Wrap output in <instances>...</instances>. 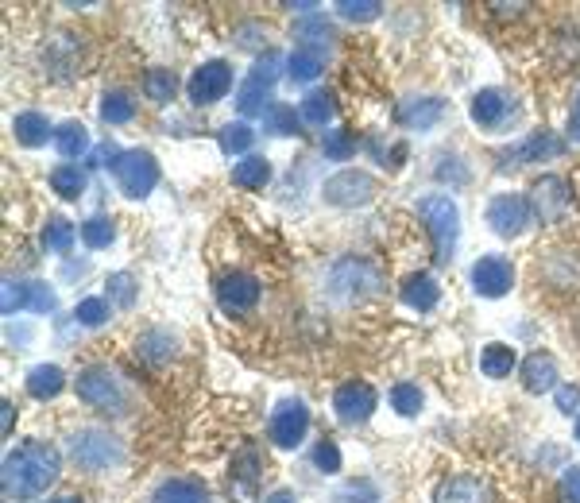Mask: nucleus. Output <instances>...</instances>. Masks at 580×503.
Segmentation results:
<instances>
[{"mask_svg": "<svg viewBox=\"0 0 580 503\" xmlns=\"http://www.w3.org/2000/svg\"><path fill=\"white\" fill-rule=\"evenodd\" d=\"M58 476H62V457H58L55 445L24 442L4 457L0 488H4L8 500H35L55 484Z\"/></svg>", "mask_w": 580, "mask_h": 503, "instance_id": "1", "label": "nucleus"}, {"mask_svg": "<svg viewBox=\"0 0 580 503\" xmlns=\"http://www.w3.org/2000/svg\"><path fill=\"white\" fill-rule=\"evenodd\" d=\"M329 295L345 306H356V302H368V298L383 295V271H379L372 260H360V256H345L329 267Z\"/></svg>", "mask_w": 580, "mask_h": 503, "instance_id": "2", "label": "nucleus"}, {"mask_svg": "<svg viewBox=\"0 0 580 503\" xmlns=\"http://www.w3.org/2000/svg\"><path fill=\"white\" fill-rule=\"evenodd\" d=\"M418 217L430 225L437 264H449L453 252H457V237H461V209H457V202L449 194H426V198H418Z\"/></svg>", "mask_w": 580, "mask_h": 503, "instance_id": "3", "label": "nucleus"}, {"mask_svg": "<svg viewBox=\"0 0 580 503\" xmlns=\"http://www.w3.org/2000/svg\"><path fill=\"white\" fill-rule=\"evenodd\" d=\"M70 461L86 473H109L124 461V445L116 434L101 430V426H86L70 434Z\"/></svg>", "mask_w": 580, "mask_h": 503, "instance_id": "4", "label": "nucleus"}, {"mask_svg": "<svg viewBox=\"0 0 580 503\" xmlns=\"http://www.w3.org/2000/svg\"><path fill=\"white\" fill-rule=\"evenodd\" d=\"M78 399L89 403V407H97V411H105V415H124L128 411V391L120 384V376L109 372L105 364H93L86 368L82 376H78Z\"/></svg>", "mask_w": 580, "mask_h": 503, "instance_id": "5", "label": "nucleus"}, {"mask_svg": "<svg viewBox=\"0 0 580 503\" xmlns=\"http://www.w3.org/2000/svg\"><path fill=\"white\" fill-rule=\"evenodd\" d=\"M113 178L124 198L140 202V198H147L159 186V159L144 148L120 151V159L113 163Z\"/></svg>", "mask_w": 580, "mask_h": 503, "instance_id": "6", "label": "nucleus"}, {"mask_svg": "<svg viewBox=\"0 0 580 503\" xmlns=\"http://www.w3.org/2000/svg\"><path fill=\"white\" fill-rule=\"evenodd\" d=\"M321 198H325L329 206H337V209L368 206V202L376 198V178L368 175V171H356V167H348V171H337L333 178H325V186H321Z\"/></svg>", "mask_w": 580, "mask_h": 503, "instance_id": "7", "label": "nucleus"}, {"mask_svg": "<svg viewBox=\"0 0 580 503\" xmlns=\"http://www.w3.org/2000/svg\"><path fill=\"white\" fill-rule=\"evenodd\" d=\"M534 221V209H530V198L522 194H495L488 202V225H492L499 237H522Z\"/></svg>", "mask_w": 580, "mask_h": 503, "instance_id": "8", "label": "nucleus"}, {"mask_svg": "<svg viewBox=\"0 0 580 503\" xmlns=\"http://www.w3.org/2000/svg\"><path fill=\"white\" fill-rule=\"evenodd\" d=\"M306 430H310V411H306L302 399H283L275 407V415H271V426H267L271 442L279 449H298L306 442Z\"/></svg>", "mask_w": 580, "mask_h": 503, "instance_id": "9", "label": "nucleus"}, {"mask_svg": "<svg viewBox=\"0 0 580 503\" xmlns=\"http://www.w3.org/2000/svg\"><path fill=\"white\" fill-rule=\"evenodd\" d=\"M229 89H232V66L225 59H209L190 74L186 93H190L194 105H217L221 97H229Z\"/></svg>", "mask_w": 580, "mask_h": 503, "instance_id": "10", "label": "nucleus"}, {"mask_svg": "<svg viewBox=\"0 0 580 503\" xmlns=\"http://www.w3.org/2000/svg\"><path fill=\"white\" fill-rule=\"evenodd\" d=\"M376 387L364 384V380H348V384L337 387V395H333V411L337 418L345 422V426H360V422H368V418L376 415Z\"/></svg>", "mask_w": 580, "mask_h": 503, "instance_id": "11", "label": "nucleus"}, {"mask_svg": "<svg viewBox=\"0 0 580 503\" xmlns=\"http://www.w3.org/2000/svg\"><path fill=\"white\" fill-rule=\"evenodd\" d=\"M530 209L542 225H553L569 213V182L557 175H542L530 186Z\"/></svg>", "mask_w": 580, "mask_h": 503, "instance_id": "12", "label": "nucleus"}, {"mask_svg": "<svg viewBox=\"0 0 580 503\" xmlns=\"http://www.w3.org/2000/svg\"><path fill=\"white\" fill-rule=\"evenodd\" d=\"M256 302H260V279H256V275H248V271H229V275H221V283H217V306H221L229 318L248 314Z\"/></svg>", "mask_w": 580, "mask_h": 503, "instance_id": "13", "label": "nucleus"}, {"mask_svg": "<svg viewBox=\"0 0 580 503\" xmlns=\"http://www.w3.org/2000/svg\"><path fill=\"white\" fill-rule=\"evenodd\" d=\"M472 291L480 298H503L511 287H515V267L511 260H503V256H480L476 264H472Z\"/></svg>", "mask_w": 580, "mask_h": 503, "instance_id": "14", "label": "nucleus"}, {"mask_svg": "<svg viewBox=\"0 0 580 503\" xmlns=\"http://www.w3.org/2000/svg\"><path fill=\"white\" fill-rule=\"evenodd\" d=\"M260 476H263V461L256 453V445H244L236 457H232L229 469V492L236 503H256L260 496Z\"/></svg>", "mask_w": 580, "mask_h": 503, "instance_id": "15", "label": "nucleus"}, {"mask_svg": "<svg viewBox=\"0 0 580 503\" xmlns=\"http://www.w3.org/2000/svg\"><path fill=\"white\" fill-rule=\"evenodd\" d=\"M557 155H565V140H557L553 132H534L526 144L499 155V171H519L522 163H550Z\"/></svg>", "mask_w": 580, "mask_h": 503, "instance_id": "16", "label": "nucleus"}, {"mask_svg": "<svg viewBox=\"0 0 580 503\" xmlns=\"http://www.w3.org/2000/svg\"><path fill=\"white\" fill-rule=\"evenodd\" d=\"M468 117H472V124H480V128H488V132H495V128H503L507 120L515 117V101L503 93V89H480V93H472V105H468Z\"/></svg>", "mask_w": 580, "mask_h": 503, "instance_id": "17", "label": "nucleus"}, {"mask_svg": "<svg viewBox=\"0 0 580 503\" xmlns=\"http://www.w3.org/2000/svg\"><path fill=\"white\" fill-rule=\"evenodd\" d=\"M434 503H492V488L480 476H449L437 484Z\"/></svg>", "mask_w": 580, "mask_h": 503, "instance_id": "18", "label": "nucleus"}, {"mask_svg": "<svg viewBox=\"0 0 580 503\" xmlns=\"http://www.w3.org/2000/svg\"><path fill=\"white\" fill-rule=\"evenodd\" d=\"M519 376H522V387L530 391V395H546V391H557V360L550 353H530L526 360L519 364Z\"/></svg>", "mask_w": 580, "mask_h": 503, "instance_id": "19", "label": "nucleus"}, {"mask_svg": "<svg viewBox=\"0 0 580 503\" xmlns=\"http://www.w3.org/2000/svg\"><path fill=\"white\" fill-rule=\"evenodd\" d=\"M410 310H418V314H430L437 302H441V287H437L434 275H426V271H418V275H406L403 279V291H399Z\"/></svg>", "mask_w": 580, "mask_h": 503, "instance_id": "20", "label": "nucleus"}, {"mask_svg": "<svg viewBox=\"0 0 580 503\" xmlns=\"http://www.w3.org/2000/svg\"><path fill=\"white\" fill-rule=\"evenodd\" d=\"M151 503H209V488L198 476H174V480L155 488Z\"/></svg>", "mask_w": 580, "mask_h": 503, "instance_id": "21", "label": "nucleus"}, {"mask_svg": "<svg viewBox=\"0 0 580 503\" xmlns=\"http://www.w3.org/2000/svg\"><path fill=\"white\" fill-rule=\"evenodd\" d=\"M12 136H16V144H24V148H43L47 140H55V128H51V120L43 117V113H20V117L12 120Z\"/></svg>", "mask_w": 580, "mask_h": 503, "instance_id": "22", "label": "nucleus"}, {"mask_svg": "<svg viewBox=\"0 0 580 503\" xmlns=\"http://www.w3.org/2000/svg\"><path fill=\"white\" fill-rule=\"evenodd\" d=\"M174 349H178V337H174L171 329H147V333H140V341H136V353L144 356L147 364H171L174 360Z\"/></svg>", "mask_w": 580, "mask_h": 503, "instance_id": "23", "label": "nucleus"}, {"mask_svg": "<svg viewBox=\"0 0 580 503\" xmlns=\"http://www.w3.org/2000/svg\"><path fill=\"white\" fill-rule=\"evenodd\" d=\"M24 384H28L31 399H43V403H47V399H58V395L66 391V372H62L58 364H35Z\"/></svg>", "mask_w": 580, "mask_h": 503, "instance_id": "24", "label": "nucleus"}, {"mask_svg": "<svg viewBox=\"0 0 580 503\" xmlns=\"http://www.w3.org/2000/svg\"><path fill=\"white\" fill-rule=\"evenodd\" d=\"M441 113H445L441 97H414V101H406L403 109H399V120H403L406 128L426 132V128H434L437 120H441Z\"/></svg>", "mask_w": 580, "mask_h": 503, "instance_id": "25", "label": "nucleus"}, {"mask_svg": "<svg viewBox=\"0 0 580 503\" xmlns=\"http://www.w3.org/2000/svg\"><path fill=\"white\" fill-rule=\"evenodd\" d=\"M519 368V356L511 345H503V341H492V345H484L480 349V372L484 376H492V380H503V376H511Z\"/></svg>", "mask_w": 580, "mask_h": 503, "instance_id": "26", "label": "nucleus"}, {"mask_svg": "<svg viewBox=\"0 0 580 503\" xmlns=\"http://www.w3.org/2000/svg\"><path fill=\"white\" fill-rule=\"evenodd\" d=\"M51 190H55L58 198H66V202H78L86 194V167H78V163L55 167L51 171Z\"/></svg>", "mask_w": 580, "mask_h": 503, "instance_id": "27", "label": "nucleus"}, {"mask_svg": "<svg viewBox=\"0 0 580 503\" xmlns=\"http://www.w3.org/2000/svg\"><path fill=\"white\" fill-rule=\"evenodd\" d=\"M321 66H325L321 51H310V47H294V51L287 55V78H290V82H298V86H306V82H314V78H318Z\"/></svg>", "mask_w": 580, "mask_h": 503, "instance_id": "28", "label": "nucleus"}, {"mask_svg": "<svg viewBox=\"0 0 580 503\" xmlns=\"http://www.w3.org/2000/svg\"><path fill=\"white\" fill-rule=\"evenodd\" d=\"M232 182L244 186V190H263L271 182V163L263 155H244L236 167H232Z\"/></svg>", "mask_w": 580, "mask_h": 503, "instance_id": "29", "label": "nucleus"}, {"mask_svg": "<svg viewBox=\"0 0 580 503\" xmlns=\"http://www.w3.org/2000/svg\"><path fill=\"white\" fill-rule=\"evenodd\" d=\"M302 120L306 124H318V128H325L329 120L337 117V97L329 93V89H314V93H306V101H302Z\"/></svg>", "mask_w": 580, "mask_h": 503, "instance_id": "30", "label": "nucleus"}, {"mask_svg": "<svg viewBox=\"0 0 580 503\" xmlns=\"http://www.w3.org/2000/svg\"><path fill=\"white\" fill-rule=\"evenodd\" d=\"M236 109L244 113V117H267L271 109H275V101H271V89L267 86H256L252 78L240 86V93H236Z\"/></svg>", "mask_w": 580, "mask_h": 503, "instance_id": "31", "label": "nucleus"}, {"mask_svg": "<svg viewBox=\"0 0 580 503\" xmlns=\"http://www.w3.org/2000/svg\"><path fill=\"white\" fill-rule=\"evenodd\" d=\"M55 148L62 151L66 159H78V155H86V151H89L86 124H78V120H66V124H58V128H55Z\"/></svg>", "mask_w": 580, "mask_h": 503, "instance_id": "32", "label": "nucleus"}, {"mask_svg": "<svg viewBox=\"0 0 580 503\" xmlns=\"http://www.w3.org/2000/svg\"><path fill=\"white\" fill-rule=\"evenodd\" d=\"M105 291H109V302L116 306H136V298H140V279L132 275V271H113L109 279H105Z\"/></svg>", "mask_w": 580, "mask_h": 503, "instance_id": "33", "label": "nucleus"}, {"mask_svg": "<svg viewBox=\"0 0 580 503\" xmlns=\"http://www.w3.org/2000/svg\"><path fill=\"white\" fill-rule=\"evenodd\" d=\"M132 117H136V105H132V97L124 89H109L101 97V120L105 124H128Z\"/></svg>", "mask_w": 580, "mask_h": 503, "instance_id": "34", "label": "nucleus"}, {"mask_svg": "<svg viewBox=\"0 0 580 503\" xmlns=\"http://www.w3.org/2000/svg\"><path fill=\"white\" fill-rule=\"evenodd\" d=\"M39 244H43L47 252H70V244H74V225H70L66 217H47V225H43V233H39Z\"/></svg>", "mask_w": 580, "mask_h": 503, "instance_id": "35", "label": "nucleus"}, {"mask_svg": "<svg viewBox=\"0 0 580 503\" xmlns=\"http://www.w3.org/2000/svg\"><path fill=\"white\" fill-rule=\"evenodd\" d=\"M78 237L86 240L89 248H109V244L116 240L113 217H86V221L78 225Z\"/></svg>", "mask_w": 580, "mask_h": 503, "instance_id": "36", "label": "nucleus"}, {"mask_svg": "<svg viewBox=\"0 0 580 503\" xmlns=\"http://www.w3.org/2000/svg\"><path fill=\"white\" fill-rule=\"evenodd\" d=\"M174 93H178V78H174L171 70H147L144 74V97H151V101H159V105H167Z\"/></svg>", "mask_w": 580, "mask_h": 503, "instance_id": "37", "label": "nucleus"}, {"mask_svg": "<svg viewBox=\"0 0 580 503\" xmlns=\"http://www.w3.org/2000/svg\"><path fill=\"white\" fill-rule=\"evenodd\" d=\"M321 151H325V159H333V163H348V159L356 155V136L345 132V128H333V132L321 136Z\"/></svg>", "mask_w": 580, "mask_h": 503, "instance_id": "38", "label": "nucleus"}, {"mask_svg": "<svg viewBox=\"0 0 580 503\" xmlns=\"http://www.w3.org/2000/svg\"><path fill=\"white\" fill-rule=\"evenodd\" d=\"M391 407H395V415L414 418L422 407H426V395H422V387L418 384H395L391 387Z\"/></svg>", "mask_w": 580, "mask_h": 503, "instance_id": "39", "label": "nucleus"}, {"mask_svg": "<svg viewBox=\"0 0 580 503\" xmlns=\"http://www.w3.org/2000/svg\"><path fill=\"white\" fill-rule=\"evenodd\" d=\"M298 120H302V113H294L290 105H275L263 117V132H271V136H298Z\"/></svg>", "mask_w": 580, "mask_h": 503, "instance_id": "40", "label": "nucleus"}, {"mask_svg": "<svg viewBox=\"0 0 580 503\" xmlns=\"http://www.w3.org/2000/svg\"><path fill=\"white\" fill-rule=\"evenodd\" d=\"M74 318L82 322L86 329H101L109 322V298H82L78 306H74Z\"/></svg>", "mask_w": 580, "mask_h": 503, "instance_id": "41", "label": "nucleus"}, {"mask_svg": "<svg viewBox=\"0 0 580 503\" xmlns=\"http://www.w3.org/2000/svg\"><path fill=\"white\" fill-rule=\"evenodd\" d=\"M337 12H341V20H348V24H372L379 12H383V4L379 0H337Z\"/></svg>", "mask_w": 580, "mask_h": 503, "instance_id": "42", "label": "nucleus"}, {"mask_svg": "<svg viewBox=\"0 0 580 503\" xmlns=\"http://www.w3.org/2000/svg\"><path fill=\"white\" fill-rule=\"evenodd\" d=\"M279 70H287V59H283L279 51H267V55H260L256 66H252V82L271 89L275 86V78H279Z\"/></svg>", "mask_w": 580, "mask_h": 503, "instance_id": "43", "label": "nucleus"}, {"mask_svg": "<svg viewBox=\"0 0 580 503\" xmlns=\"http://www.w3.org/2000/svg\"><path fill=\"white\" fill-rule=\"evenodd\" d=\"M252 144H256V132L248 124H225L221 128V148L229 151V155H244Z\"/></svg>", "mask_w": 580, "mask_h": 503, "instance_id": "44", "label": "nucleus"}, {"mask_svg": "<svg viewBox=\"0 0 580 503\" xmlns=\"http://www.w3.org/2000/svg\"><path fill=\"white\" fill-rule=\"evenodd\" d=\"M294 31H298V39H302L310 51H321V43H329V39H333V28H329L325 20H318V16H306V20H302Z\"/></svg>", "mask_w": 580, "mask_h": 503, "instance_id": "45", "label": "nucleus"}, {"mask_svg": "<svg viewBox=\"0 0 580 503\" xmlns=\"http://www.w3.org/2000/svg\"><path fill=\"white\" fill-rule=\"evenodd\" d=\"M0 310L12 318L20 310H28V279H4V295H0Z\"/></svg>", "mask_w": 580, "mask_h": 503, "instance_id": "46", "label": "nucleus"}, {"mask_svg": "<svg viewBox=\"0 0 580 503\" xmlns=\"http://www.w3.org/2000/svg\"><path fill=\"white\" fill-rule=\"evenodd\" d=\"M58 306L55 291L47 287V283H39V279H28V310L31 314H51Z\"/></svg>", "mask_w": 580, "mask_h": 503, "instance_id": "47", "label": "nucleus"}, {"mask_svg": "<svg viewBox=\"0 0 580 503\" xmlns=\"http://www.w3.org/2000/svg\"><path fill=\"white\" fill-rule=\"evenodd\" d=\"M314 465H318L321 473H341V449H337V442L321 438V442L314 445Z\"/></svg>", "mask_w": 580, "mask_h": 503, "instance_id": "48", "label": "nucleus"}, {"mask_svg": "<svg viewBox=\"0 0 580 503\" xmlns=\"http://www.w3.org/2000/svg\"><path fill=\"white\" fill-rule=\"evenodd\" d=\"M337 503H376V488L356 480V484H348L345 492H337Z\"/></svg>", "mask_w": 580, "mask_h": 503, "instance_id": "49", "label": "nucleus"}, {"mask_svg": "<svg viewBox=\"0 0 580 503\" xmlns=\"http://www.w3.org/2000/svg\"><path fill=\"white\" fill-rule=\"evenodd\" d=\"M561 503H580V465L565 469L561 476Z\"/></svg>", "mask_w": 580, "mask_h": 503, "instance_id": "50", "label": "nucleus"}, {"mask_svg": "<svg viewBox=\"0 0 580 503\" xmlns=\"http://www.w3.org/2000/svg\"><path fill=\"white\" fill-rule=\"evenodd\" d=\"M557 407H561L565 415H573V411H580V387H573V384L557 387Z\"/></svg>", "mask_w": 580, "mask_h": 503, "instance_id": "51", "label": "nucleus"}, {"mask_svg": "<svg viewBox=\"0 0 580 503\" xmlns=\"http://www.w3.org/2000/svg\"><path fill=\"white\" fill-rule=\"evenodd\" d=\"M12 422H16V407L4 399V403H0V434H4V438L12 434Z\"/></svg>", "mask_w": 580, "mask_h": 503, "instance_id": "52", "label": "nucleus"}, {"mask_svg": "<svg viewBox=\"0 0 580 503\" xmlns=\"http://www.w3.org/2000/svg\"><path fill=\"white\" fill-rule=\"evenodd\" d=\"M569 136L580 144V93H577V101H573V113H569Z\"/></svg>", "mask_w": 580, "mask_h": 503, "instance_id": "53", "label": "nucleus"}, {"mask_svg": "<svg viewBox=\"0 0 580 503\" xmlns=\"http://www.w3.org/2000/svg\"><path fill=\"white\" fill-rule=\"evenodd\" d=\"M263 503H298V496H294L290 488H275V492H271V496H267Z\"/></svg>", "mask_w": 580, "mask_h": 503, "instance_id": "54", "label": "nucleus"}, {"mask_svg": "<svg viewBox=\"0 0 580 503\" xmlns=\"http://www.w3.org/2000/svg\"><path fill=\"white\" fill-rule=\"evenodd\" d=\"M492 8L499 12V16H515V12H522L526 4H492Z\"/></svg>", "mask_w": 580, "mask_h": 503, "instance_id": "55", "label": "nucleus"}, {"mask_svg": "<svg viewBox=\"0 0 580 503\" xmlns=\"http://www.w3.org/2000/svg\"><path fill=\"white\" fill-rule=\"evenodd\" d=\"M51 503H82L78 496H62V500H51Z\"/></svg>", "mask_w": 580, "mask_h": 503, "instance_id": "56", "label": "nucleus"}, {"mask_svg": "<svg viewBox=\"0 0 580 503\" xmlns=\"http://www.w3.org/2000/svg\"><path fill=\"white\" fill-rule=\"evenodd\" d=\"M573 434H577V442H580V418L573 422Z\"/></svg>", "mask_w": 580, "mask_h": 503, "instance_id": "57", "label": "nucleus"}]
</instances>
